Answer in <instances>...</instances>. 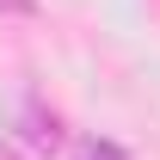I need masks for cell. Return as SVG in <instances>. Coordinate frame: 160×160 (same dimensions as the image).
Segmentation results:
<instances>
[{"label": "cell", "instance_id": "1", "mask_svg": "<svg viewBox=\"0 0 160 160\" xmlns=\"http://www.w3.org/2000/svg\"><path fill=\"white\" fill-rule=\"evenodd\" d=\"M25 142H31V148H56V142H62V123L49 117L43 105H25Z\"/></svg>", "mask_w": 160, "mask_h": 160}, {"label": "cell", "instance_id": "2", "mask_svg": "<svg viewBox=\"0 0 160 160\" xmlns=\"http://www.w3.org/2000/svg\"><path fill=\"white\" fill-rule=\"evenodd\" d=\"M74 160H129V154H123L117 142H105V136H86V142L74 148Z\"/></svg>", "mask_w": 160, "mask_h": 160}, {"label": "cell", "instance_id": "3", "mask_svg": "<svg viewBox=\"0 0 160 160\" xmlns=\"http://www.w3.org/2000/svg\"><path fill=\"white\" fill-rule=\"evenodd\" d=\"M0 12H37V0H0Z\"/></svg>", "mask_w": 160, "mask_h": 160}]
</instances>
